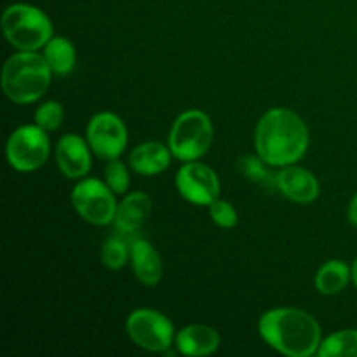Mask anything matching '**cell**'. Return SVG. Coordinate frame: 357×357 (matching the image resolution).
<instances>
[{"instance_id": "obj_16", "label": "cell", "mask_w": 357, "mask_h": 357, "mask_svg": "<svg viewBox=\"0 0 357 357\" xmlns=\"http://www.w3.org/2000/svg\"><path fill=\"white\" fill-rule=\"evenodd\" d=\"M171 150L159 142H146L136 146L129 155V164L135 173L153 176L166 171L171 164Z\"/></svg>"}, {"instance_id": "obj_1", "label": "cell", "mask_w": 357, "mask_h": 357, "mask_svg": "<svg viewBox=\"0 0 357 357\" xmlns=\"http://www.w3.org/2000/svg\"><path fill=\"white\" fill-rule=\"evenodd\" d=\"M255 146L267 166H291L307 153L309 129L295 112L272 108L258 122Z\"/></svg>"}, {"instance_id": "obj_20", "label": "cell", "mask_w": 357, "mask_h": 357, "mask_svg": "<svg viewBox=\"0 0 357 357\" xmlns=\"http://www.w3.org/2000/svg\"><path fill=\"white\" fill-rule=\"evenodd\" d=\"M131 257V248L124 243L121 237H108L101 250V261L110 271H121L126 265L128 258Z\"/></svg>"}, {"instance_id": "obj_24", "label": "cell", "mask_w": 357, "mask_h": 357, "mask_svg": "<svg viewBox=\"0 0 357 357\" xmlns=\"http://www.w3.org/2000/svg\"><path fill=\"white\" fill-rule=\"evenodd\" d=\"M265 160L261 159V157H258V159H255V157H246V159H243V164H241V167H243V173L246 174L248 178H251L253 181H265L268 180V171L267 167H265Z\"/></svg>"}, {"instance_id": "obj_25", "label": "cell", "mask_w": 357, "mask_h": 357, "mask_svg": "<svg viewBox=\"0 0 357 357\" xmlns=\"http://www.w3.org/2000/svg\"><path fill=\"white\" fill-rule=\"evenodd\" d=\"M347 216H349V222H351L354 227H357V194L352 197L351 204H349Z\"/></svg>"}, {"instance_id": "obj_19", "label": "cell", "mask_w": 357, "mask_h": 357, "mask_svg": "<svg viewBox=\"0 0 357 357\" xmlns=\"http://www.w3.org/2000/svg\"><path fill=\"white\" fill-rule=\"evenodd\" d=\"M319 357H357V330H342L321 342Z\"/></svg>"}, {"instance_id": "obj_9", "label": "cell", "mask_w": 357, "mask_h": 357, "mask_svg": "<svg viewBox=\"0 0 357 357\" xmlns=\"http://www.w3.org/2000/svg\"><path fill=\"white\" fill-rule=\"evenodd\" d=\"M87 143L100 159H119L128 145V129L122 119L112 112L96 114L87 124Z\"/></svg>"}, {"instance_id": "obj_26", "label": "cell", "mask_w": 357, "mask_h": 357, "mask_svg": "<svg viewBox=\"0 0 357 357\" xmlns=\"http://www.w3.org/2000/svg\"><path fill=\"white\" fill-rule=\"evenodd\" d=\"M352 281H354V284H356V288H357V258L354 260V264H352Z\"/></svg>"}, {"instance_id": "obj_21", "label": "cell", "mask_w": 357, "mask_h": 357, "mask_svg": "<svg viewBox=\"0 0 357 357\" xmlns=\"http://www.w3.org/2000/svg\"><path fill=\"white\" fill-rule=\"evenodd\" d=\"M63 119H65V112L58 101H47L35 112V124L47 132L56 131L63 124Z\"/></svg>"}, {"instance_id": "obj_15", "label": "cell", "mask_w": 357, "mask_h": 357, "mask_svg": "<svg viewBox=\"0 0 357 357\" xmlns=\"http://www.w3.org/2000/svg\"><path fill=\"white\" fill-rule=\"evenodd\" d=\"M218 345V331L206 324H190L176 335V347L185 356H209L216 352Z\"/></svg>"}, {"instance_id": "obj_8", "label": "cell", "mask_w": 357, "mask_h": 357, "mask_svg": "<svg viewBox=\"0 0 357 357\" xmlns=\"http://www.w3.org/2000/svg\"><path fill=\"white\" fill-rule=\"evenodd\" d=\"M126 331L138 347L150 352H166L173 344V323L152 309H136L126 321Z\"/></svg>"}, {"instance_id": "obj_12", "label": "cell", "mask_w": 357, "mask_h": 357, "mask_svg": "<svg viewBox=\"0 0 357 357\" xmlns=\"http://www.w3.org/2000/svg\"><path fill=\"white\" fill-rule=\"evenodd\" d=\"M275 185L281 194L298 204H310L319 197V181L305 167L291 164L275 174Z\"/></svg>"}, {"instance_id": "obj_7", "label": "cell", "mask_w": 357, "mask_h": 357, "mask_svg": "<svg viewBox=\"0 0 357 357\" xmlns=\"http://www.w3.org/2000/svg\"><path fill=\"white\" fill-rule=\"evenodd\" d=\"M112 188L96 178H84L72 192V204L80 218L93 225H108L115 220L117 202Z\"/></svg>"}, {"instance_id": "obj_3", "label": "cell", "mask_w": 357, "mask_h": 357, "mask_svg": "<svg viewBox=\"0 0 357 357\" xmlns=\"http://www.w3.org/2000/svg\"><path fill=\"white\" fill-rule=\"evenodd\" d=\"M52 70L44 54L20 51L10 56L2 70V89L10 101L28 105L40 100L51 86Z\"/></svg>"}, {"instance_id": "obj_18", "label": "cell", "mask_w": 357, "mask_h": 357, "mask_svg": "<svg viewBox=\"0 0 357 357\" xmlns=\"http://www.w3.org/2000/svg\"><path fill=\"white\" fill-rule=\"evenodd\" d=\"M44 58L47 61L49 68L52 70V73H56V75H66L75 66V47L65 37H52L44 45Z\"/></svg>"}, {"instance_id": "obj_10", "label": "cell", "mask_w": 357, "mask_h": 357, "mask_svg": "<svg viewBox=\"0 0 357 357\" xmlns=\"http://www.w3.org/2000/svg\"><path fill=\"white\" fill-rule=\"evenodd\" d=\"M176 188L185 201L209 206L220 195V180L215 171L201 162H187L176 173Z\"/></svg>"}, {"instance_id": "obj_14", "label": "cell", "mask_w": 357, "mask_h": 357, "mask_svg": "<svg viewBox=\"0 0 357 357\" xmlns=\"http://www.w3.org/2000/svg\"><path fill=\"white\" fill-rule=\"evenodd\" d=\"M152 213V199L143 192H132L117 206L114 225L121 234H135Z\"/></svg>"}, {"instance_id": "obj_13", "label": "cell", "mask_w": 357, "mask_h": 357, "mask_svg": "<svg viewBox=\"0 0 357 357\" xmlns=\"http://www.w3.org/2000/svg\"><path fill=\"white\" fill-rule=\"evenodd\" d=\"M129 248H131V264L136 279L149 288L159 284L162 278V261L155 248L146 239H135Z\"/></svg>"}, {"instance_id": "obj_2", "label": "cell", "mask_w": 357, "mask_h": 357, "mask_svg": "<svg viewBox=\"0 0 357 357\" xmlns=\"http://www.w3.org/2000/svg\"><path fill=\"white\" fill-rule=\"evenodd\" d=\"M260 337L281 354L310 357L321 345V326L310 314L291 307L272 309L258 323Z\"/></svg>"}, {"instance_id": "obj_5", "label": "cell", "mask_w": 357, "mask_h": 357, "mask_svg": "<svg viewBox=\"0 0 357 357\" xmlns=\"http://www.w3.org/2000/svg\"><path fill=\"white\" fill-rule=\"evenodd\" d=\"M213 143V124L201 110H187L178 115L169 132L173 157L192 162L204 155Z\"/></svg>"}, {"instance_id": "obj_11", "label": "cell", "mask_w": 357, "mask_h": 357, "mask_svg": "<svg viewBox=\"0 0 357 357\" xmlns=\"http://www.w3.org/2000/svg\"><path fill=\"white\" fill-rule=\"evenodd\" d=\"M87 139L79 135H65L56 145V162L70 180H82L91 169V152Z\"/></svg>"}, {"instance_id": "obj_6", "label": "cell", "mask_w": 357, "mask_h": 357, "mask_svg": "<svg viewBox=\"0 0 357 357\" xmlns=\"http://www.w3.org/2000/svg\"><path fill=\"white\" fill-rule=\"evenodd\" d=\"M42 128L21 126L7 139L6 155L10 167L21 173H30L45 164L49 157V138Z\"/></svg>"}, {"instance_id": "obj_4", "label": "cell", "mask_w": 357, "mask_h": 357, "mask_svg": "<svg viewBox=\"0 0 357 357\" xmlns=\"http://www.w3.org/2000/svg\"><path fill=\"white\" fill-rule=\"evenodd\" d=\"M2 30L9 44L20 51H37L52 38L49 17L28 3H14L3 10Z\"/></svg>"}, {"instance_id": "obj_17", "label": "cell", "mask_w": 357, "mask_h": 357, "mask_svg": "<svg viewBox=\"0 0 357 357\" xmlns=\"http://www.w3.org/2000/svg\"><path fill=\"white\" fill-rule=\"evenodd\" d=\"M352 279V271L342 260H330L317 271L316 288L323 295H337L347 288Z\"/></svg>"}, {"instance_id": "obj_23", "label": "cell", "mask_w": 357, "mask_h": 357, "mask_svg": "<svg viewBox=\"0 0 357 357\" xmlns=\"http://www.w3.org/2000/svg\"><path fill=\"white\" fill-rule=\"evenodd\" d=\"M208 208L211 220L216 225L222 227V229H234V227L237 225V211L234 209V206L230 204L229 201L216 199V201L211 202Z\"/></svg>"}, {"instance_id": "obj_22", "label": "cell", "mask_w": 357, "mask_h": 357, "mask_svg": "<svg viewBox=\"0 0 357 357\" xmlns=\"http://www.w3.org/2000/svg\"><path fill=\"white\" fill-rule=\"evenodd\" d=\"M105 183L115 194H124L129 188V173L119 159H112L107 162V167H105Z\"/></svg>"}]
</instances>
